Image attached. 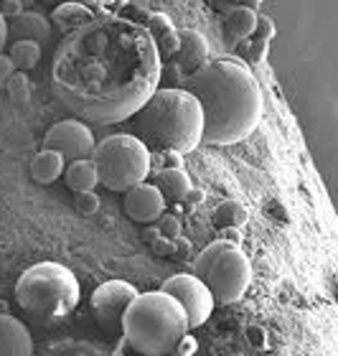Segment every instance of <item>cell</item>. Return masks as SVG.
<instances>
[{
  "mask_svg": "<svg viewBox=\"0 0 338 356\" xmlns=\"http://www.w3.org/2000/svg\"><path fill=\"white\" fill-rule=\"evenodd\" d=\"M186 89L201 104L206 145L247 140L262 118V92L250 69L234 59H214L196 69Z\"/></svg>",
  "mask_w": 338,
  "mask_h": 356,
  "instance_id": "1",
  "label": "cell"
},
{
  "mask_svg": "<svg viewBox=\"0 0 338 356\" xmlns=\"http://www.w3.org/2000/svg\"><path fill=\"white\" fill-rule=\"evenodd\" d=\"M130 127L147 150H176L186 156L201 145L204 115L188 89H158L130 118Z\"/></svg>",
  "mask_w": 338,
  "mask_h": 356,
  "instance_id": "2",
  "label": "cell"
},
{
  "mask_svg": "<svg viewBox=\"0 0 338 356\" xmlns=\"http://www.w3.org/2000/svg\"><path fill=\"white\" fill-rule=\"evenodd\" d=\"M186 331L188 321L184 308L166 290L138 293L122 316V339L143 356L173 354Z\"/></svg>",
  "mask_w": 338,
  "mask_h": 356,
  "instance_id": "3",
  "label": "cell"
},
{
  "mask_svg": "<svg viewBox=\"0 0 338 356\" xmlns=\"http://www.w3.org/2000/svg\"><path fill=\"white\" fill-rule=\"evenodd\" d=\"M81 288L77 275L61 262H38L15 282V303L38 326H59L77 311Z\"/></svg>",
  "mask_w": 338,
  "mask_h": 356,
  "instance_id": "4",
  "label": "cell"
},
{
  "mask_svg": "<svg viewBox=\"0 0 338 356\" xmlns=\"http://www.w3.org/2000/svg\"><path fill=\"white\" fill-rule=\"evenodd\" d=\"M92 161L97 165L99 186L107 191L125 193L150 176V150L135 135L120 133L95 143Z\"/></svg>",
  "mask_w": 338,
  "mask_h": 356,
  "instance_id": "5",
  "label": "cell"
},
{
  "mask_svg": "<svg viewBox=\"0 0 338 356\" xmlns=\"http://www.w3.org/2000/svg\"><path fill=\"white\" fill-rule=\"evenodd\" d=\"M201 280L209 285L216 303H236L252 282V262L239 250V245H227L206 270Z\"/></svg>",
  "mask_w": 338,
  "mask_h": 356,
  "instance_id": "6",
  "label": "cell"
},
{
  "mask_svg": "<svg viewBox=\"0 0 338 356\" xmlns=\"http://www.w3.org/2000/svg\"><path fill=\"white\" fill-rule=\"evenodd\" d=\"M135 296L138 290L127 280H107L95 288L89 298V311L107 336H122V316Z\"/></svg>",
  "mask_w": 338,
  "mask_h": 356,
  "instance_id": "7",
  "label": "cell"
},
{
  "mask_svg": "<svg viewBox=\"0 0 338 356\" xmlns=\"http://www.w3.org/2000/svg\"><path fill=\"white\" fill-rule=\"evenodd\" d=\"M161 290H166L168 296H173L181 303V308L186 313V321H188V331L204 326L206 321L211 318L216 300H214L209 285L201 277H196L193 273L173 275V277H168V280L163 282Z\"/></svg>",
  "mask_w": 338,
  "mask_h": 356,
  "instance_id": "8",
  "label": "cell"
},
{
  "mask_svg": "<svg viewBox=\"0 0 338 356\" xmlns=\"http://www.w3.org/2000/svg\"><path fill=\"white\" fill-rule=\"evenodd\" d=\"M44 148L56 150L64 161H77V158H89L95 148V135L79 120H61L51 125L44 135Z\"/></svg>",
  "mask_w": 338,
  "mask_h": 356,
  "instance_id": "9",
  "label": "cell"
},
{
  "mask_svg": "<svg viewBox=\"0 0 338 356\" xmlns=\"http://www.w3.org/2000/svg\"><path fill=\"white\" fill-rule=\"evenodd\" d=\"M166 207L168 204L161 196V191L155 188V184H145V181L127 188L125 199H122L125 214L138 224H153L166 211Z\"/></svg>",
  "mask_w": 338,
  "mask_h": 356,
  "instance_id": "10",
  "label": "cell"
},
{
  "mask_svg": "<svg viewBox=\"0 0 338 356\" xmlns=\"http://www.w3.org/2000/svg\"><path fill=\"white\" fill-rule=\"evenodd\" d=\"M33 339L23 321L0 313V356H31Z\"/></svg>",
  "mask_w": 338,
  "mask_h": 356,
  "instance_id": "11",
  "label": "cell"
},
{
  "mask_svg": "<svg viewBox=\"0 0 338 356\" xmlns=\"http://www.w3.org/2000/svg\"><path fill=\"white\" fill-rule=\"evenodd\" d=\"M178 64L186 74H193L196 69H201L209 61V41L204 33L193 29L178 31Z\"/></svg>",
  "mask_w": 338,
  "mask_h": 356,
  "instance_id": "12",
  "label": "cell"
},
{
  "mask_svg": "<svg viewBox=\"0 0 338 356\" xmlns=\"http://www.w3.org/2000/svg\"><path fill=\"white\" fill-rule=\"evenodd\" d=\"M8 36L46 44L51 38V21L36 10H23V13L8 18Z\"/></svg>",
  "mask_w": 338,
  "mask_h": 356,
  "instance_id": "13",
  "label": "cell"
},
{
  "mask_svg": "<svg viewBox=\"0 0 338 356\" xmlns=\"http://www.w3.org/2000/svg\"><path fill=\"white\" fill-rule=\"evenodd\" d=\"M155 188L161 191L166 204H181L186 199V193L191 191V178L181 165L173 168H161L155 173Z\"/></svg>",
  "mask_w": 338,
  "mask_h": 356,
  "instance_id": "14",
  "label": "cell"
},
{
  "mask_svg": "<svg viewBox=\"0 0 338 356\" xmlns=\"http://www.w3.org/2000/svg\"><path fill=\"white\" fill-rule=\"evenodd\" d=\"M64 181L72 191H95L99 186V176H97V165L92 158H77L64 165Z\"/></svg>",
  "mask_w": 338,
  "mask_h": 356,
  "instance_id": "15",
  "label": "cell"
},
{
  "mask_svg": "<svg viewBox=\"0 0 338 356\" xmlns=\"http://www.w3.org/2000/svg\"><path fill=\"white\" fill-rule=\"evenodd\" d=\"M64 165H67V161L56 150H49V148L38 150L36 156H33V161H31V178L41 186H51L64 173Z\"/></svg>",
  "mask_w": 338,
  "mask_h": 356,
  "instance_id": "16",
  "label": "cell"
},
{
  "mask_svg": "<svg viewBox=\"0 0 338 356\" xmlns=\"http://www.w3.org/2000/svg\"><path fill=\"white\" fill-rule=\"evenodd\" d=\"M51 21L59 31L69 33V31L81 29L84 23L92 21V10H89L84 3H61V6L54 10Z\"/></svg>",
  "mask_w": 338,
  "mask_h": 356,
  "instance_id": "17",
  "label": "cell"
},
{
  "mask_svg": "<svg viewBox=\"0 0 338 356\" xmlns=\"http://www.w3.org/2000/svg\"><path fill=\"white\" fill-rule=\"evenodd\" d=\"M227 33L236 41H242V38H250L255 33V26H257V10H252L247 6H236L232 8L227 13Z\"/></svg>",
  "mask_w": 338,
  "mask_h": 356,
  "instance_id": "18",
  "label": "cell"
},
{
  "mask_svg": "<svg viewBox=\"0 0 338 356\" xmlns=\"http://www.w3.org/2000/svg\"><path fill=\"white\" fill-rule=\"evenodd\" d=\"M8 56L13 61L15 72H31L41 61V44L26 41V38H15L13 44H10V49H8Z\"/></svg>",
  "mask_w": 338,
  "mask_h": 356,
  "instance_id": "19",
  "label": "cell"
},
{
  "mask_svg": "<svg viewBox=\"0 0 338 356\" xmlns=\"http://www.w3.org/2000/svg\"><path fill=\"white\" fill-rule=\"evenodd\" d=\"M247 219H250V211L239 201H221L211 214L214 227H219V229H229V227L239 229V227L247 224Z\"/></svg>",
  "mask_w": 338,
  "mask_h": 356,
  "instance_id": "20",
  "label": "cell"
},
{
  "mask_svg": "<svg viewBox=\"0 0 338 356\" xmlns=\"http://www.w3.org/2000/svg\"><path fill=\"white\" fill-rule=\"evenodd\" d=\"M150 29L158 38V49H161L163 56H173L178 51V31L173 29V23L163 13H155L150 15Z\"/></svg>",
  "mask_w": 338,
  "mask_h": 356,
  "instance_id": "21",
  "label": "cell"
},
{
  "mask_svg": "<svg viewBox=\"0 0 338 356\" xmlns=\"http://www.w3.org/2000/svg\"><path fill=\"white\" fill-rule=\"evenodd\" d=\"M6 92L8 97L13 99L15 104H26L31 102V95H33V87H31L26 72H13V76L6 82Z\"/></svg>",
  "mask_w": 338,
  "mask_h": 356,
  "instance_id": "22",
  "label": "cell"
},
{
  "mask_svg": "<svg viewBox=\"0 0 338 356\" xmlns=\"http://www.w3.org/2000/svg\"><path fill=\"white\" fill-rule=\"evenodd\" d=\"M74 207H77L79 214H97L99 196L95 191H74Z\"/></svg>",
  "mask_w": 338,
  "mask_h": 356,
  "instance_id": "23",
  "label": "cell"
},
{
  "mask_svg": "<svg viewBox=\"0 0 338 356\" xmlns=\"http://www.w3.org/2000/svg\"><path fill=\"white\" fill-rule=\"evenodd\" d=\"M155 227H158V232H161V237H166V239H173L181 234V222H178V216L166 214V211L155 219Z\"/></svg>",
  "mask_w": 338,
  "mask_h": 356,
  "instance_id": "24",
  "label": "cell"
},
{
  "mask_svg": "<svg viewBox=\"0 0 338 356\" xmlns=\"http://www.w3.org/2000/svg\"><path fill=\"white\" fill-rule=\"evenodd\" d=\"M267 46H270V41H259V38H252L250 36V46H247V51H244V59L252 61V64H259V61H265Z\"/></svg>",
  "mask_w": 338,
  "mask_h": 356,
  "instance_id": "25",
  "label": "cell"
},
{
  "mask_svg": "<svg viewBox=\"0 0 338 356\" xmlns=\"http://www.w3.org/2000/svg\"><path fill=\"white\" fill-rule=\"evenodd\" d=\"M275 33H277V29H275V23H272L270 15H257V26H255V33H252V38H259V41H272V38H275Z\"/></svg>",
  "mask_w": 338,
  "mask_h": 356,
  "instance_id": "26",
  "label": "cell"
},
{
  "mask_svg": "<svg viewBox=\"0 0 338 356\" xmlns=\"http://www.w3.org/2000/svg\"><path fill=\"white\" fill-rule=\"evenodd\" d=\"M170 242H173V245H170V254H176L178 260H188V257L193 254L191 242H188V239H184L181 234H178V237H173Z\"/></svg>",
  "mask_w": 338,
  "mask_h": 356,
  "instance_id": "27",
  "label": "cell"
},
{
  "mask_svg": "<svg viewBox=\"0 0 338 356\" xmlns=\"http://www.w3.org/2000/svg\"><path fill=\"white\" fill-rule=\"evenodd\" d=\"M196 349H199L196 339H193V336H188V331H186V334L181 336V339H178L173 354H178V356H191V354H196Z\"/></svg>",
  "mask_w": 338,
  "mask_h": 356,
  "instance_id": "28",
  "label": "cell"
},
{
  "mask_svg": "<svg viewBox=\"0 0 338 356\" xmlns=\"http://www.w3.org/2000/svg\"><path fill=\"white\" fill-rule=\"evenodd\" d=\"M13 72H15V67H13V61H10V56L0 51V89H6V82L13 76Z\"/></svg>",
  "mask_w": 338,
  "mask_h": 356,
  "instance_id": "29",
  "label": "cell"
},
{
  "mask_svg": "<svg viewBox=\"0 0 338 356\" xmlns=\"http://www.w3.org/2000/svg\"><path fill=\"white\" fill-rule=\"evenodd\" d=\"M23 0H0V13H3V18H13V15L23 13Z\"/></svg>",
  "mask_w": 338,
  "mask_h": 356,
  "instance_id": "30",
  "label": "cell"
},
{
  "mask_svg": "<svg viewBox=\"0 0 338 356\" xmlns=\"http://www.w3.org/2000/svg\"><path fill=\"white\" fill-rule=\"evenodd\" d=\"M74 349H59L56 354H99V349H95L92 343H72Z\"/></svg>",
  "mask_w": 338,
  "mask_h": 356,
  "instance_id": "31",
  "label": "cell"
},
{
  "mask_svg": "<svg viewBox=\"0 0 338 356\" xmlns=\"http://www.w3.org/2000/svg\"><path fill=\"white\" fill-rule=\"evenodd\" d=\"M201 201H204V191H196L191 186V191L186 193V199L181 201V204H186V209H193V207H199Z\"/></svg>",
  "mask_w": 338,
  "mask_h": 356,
  "instance_id": "32",
  "label": "cell"
},
{
  "mask_svg": "<svg viewBox=\"0 0 338 356\" xmlns=\"http://www.w3.org/2000/svg\"><path fill=\"white\" fill-rule=\"evenodd\" d=\"M6 44H8V21L0 13V51L6 49Z\"/></svg>",
  "mask_w": 338,
  "mask_h": 356,
  "instance_id": "33",
  "label": "cell"
},
{
  "mask_svg": "<svg viewBox=\"0 0 338 356\" xmlns=\"http://www.w3.org/2000/svg\"><path fill=\"white\" fill-rule=\"evenodd\" d=\"M161 237V232H158V227H155V222H153V227H147L145 232H143V239H145L147 245H150V242H155V239Z\"/></svg>",
  "mask_w": 338,
  "mask_h": 356,
  "instance_id": "34",
  "label": "cell"
},
{
  "mask_svg": "<svg viewBox=\"0 0 338 356\" xmlns=\"http://www.w3.org/2000/svg\"><path fill=\"white\" fill-rule=\"evenodd\" d=\"M61 3H87V0H61Z\"/></svg>",
  "mask_w": 338,
  "mask_h": 356,
  "instance_id": "35",
  "label": "cell"
},
{
  "mask_svg": "<svg viewBox=\"0 0 338 356\" xmlns=\"http://www.w3.org/2000/svg\"><path fill=\"white\" fill-rule=\"evenodd\" d=\"M252 3H262V0H252Z\"/></svg>",
  "mask_w": 338,
  "mask_h": 356,
  "instance_id": "36",
  "label": "cell"
},
{
  "mask_svg": "<svg viewBox=\"0 0 338 356\" xmlns=\"http://www.w3.org/2000/svg\"><path fill=\"white\" fill-rule=\"evenodd\" d=\"M23 3H31V0H23Z\"/></svg>",
  "mask_w": 338,
  "mask_h": 356,
  "instance_id": "37",
  "label": "cell"
}]
</instances>
